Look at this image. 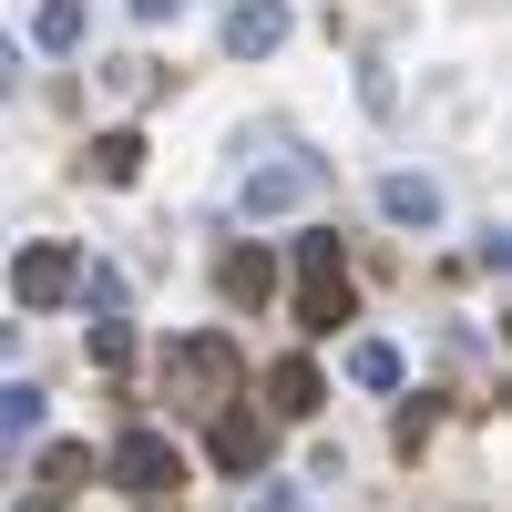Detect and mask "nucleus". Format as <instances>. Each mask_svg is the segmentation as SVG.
I'll return each mask as SVG.
<instances>
[{
    "instance_id": "1",
    "label": "nucleus",
    "mask_w": 512,
    "mask_h": 512,
    "mask_svg": "<svg viewBox=\"0 0 512 512\" xmlns=\"http://www.w3.org/2000/svg\"><path fill=\"white\" fill-rule=\"evenodd\" d=\"M349 318H359L349 256H338V236H328V226H308V236H297V328H308V338H338Z\"/></svg>"
},
{
    "instance_id": "2",
    "label": "nucleus",
    "mask_w": 512,
    "mask_h": 512,
    "mask_svg": "<svg viewBox=\"0 0 512 512\" xmlns=\"http://www.w3.org/2000/svg\"><path fill=\"white\" fill-rule=\"evenodd\" d=\"M164 390H175L185 410H226L236 390H246V349L226 328H205V338H175L164 349Z\"/></svg>"
},
{
    "instance_id": "3",
    "label": "nucleus",
    "mask_w": 512,
    "mask_h": 512,
    "mask_svg": "<svg viewBox=\"0 0 512 512\" xmlns=\"http://www.w3.org/2000/svg\"><path fill=\"white\" fill-rule=\"evenodd\" d=\"M328 185V164L318 154H277V164H246V175H236V216L246 226H267V216H287V205H308Z\"/></svg>"
},
{
    "instance_id": "4",
    "label": "nucleus",
    "mask_w": 512,
    "mask_h": 512,
    "mask_svg": "<svg viewBox=\"0 0 512 512\" xmlns=\"http://www.w3.org/2000/svg\"><path fill=\"white\" fill-rule=\"evenodd\" d=\"M103 472H113L123 492H144V502H154V492H175V482H185V451L164 441L154 420H134V431H123V441L103 451Z\"/></svg>"
},
{
    "instance_id": "5",
    "label": "nucleus",
    "mask_w": 512,
    "mask_h": 512,
    "mask_svg": "<svg viewBox=\"0 0 512 512\" xmlns=\"http://www.w3.org/2000/svg\"><path fill=\"white\" fill-rule=\"evenodd\" d=\"M72 277H82V246H62V236H41V246H21L11 256V308H62L72 297Z\"/></svg>"
},
{
    "instance_id": "6",
    "label": "nucleus",
    "mask_w": 512,
    "mask_h": 512,
    "mask_svg": "<svg viewBox=\"0 0 512 512\" xmlns=\"http://www.w3.org/2000/svg\"><path fill=\"white\" fill-rule=\"evenodd\" d=\"M205 451H216V472H236V482H246V472H267L277 431H267L256 410H236V400H226V410H216V441H205Z\"/></svg>"
},
{
    "instance_id": "7",
    "label": "nucleus",
    "mask_w": 512,
    "mask_h": 512,
    "mask_svg": "<svg viewBox=\"0 0 512 512\" xmlns=\"http://www.w3.org/2000/svg\"><path fill=\"white\" fill-rule=\"evenodd\" d=\"M287 0H236V11H226V52L236 62H267V52H287Z\"/></svg>"
},
{
    "instance_id": "8",
    "label": "nucleus",
    "mask_w": 512,
    "mask_h": 512,
    "mask_svg": "<svg viewBox=\"0 0 512 512\" xmlns=\"http://www.w3.org/2000/svg\"><path fill=\"white\" fill-rule=\"evenodd\" d=\"M216 287H226V308H267V297H277V256L267 246H226L216 256Z\"/></svg>"
},
{
    "instance_id": "9",
    "label": "nucleus",
    "mask_w": 512,
    "mask_h": 512,
    "mask_svg": "<svg viewBox=\"0 0 512 512\" xmlns=\"http://www.w3.org/2000/svg\"><path fill=\"white\" fill-rule=\"evenodd\" d=\"M379 216L410 226V236H431V226H441V185H431V175H379Z\"/></svg>"
},
{
    "instance_id": "10",
    "label": "nucleus",
    "mask_w": 512,
    "mask_h": 512,
    "mask_svg": "<svg viewBox=\"0 0 512 512\" xmlns=\"http://www.w3.org/2000/svg\"><path fill=\"white\" fill-rule=\"evenodd\" d=\"M318 400H328L318 359H277V369H267V410H277V420H318Z\"/></svg>"
},
{
    "instance_id": "11",
    "label": "nucleus",
    "mask_w": 512,
    "mask_h": 512,
    "mask_svg": "<svg viewBox=\"0 0 512 512\" xmlns=\"http://www.w3.org/2000/svg\"><path fill=\"white\" fill-rule=\"evenodd\" d=\"M41 420H52V400H41L31 379H0V451H11V441H41Z\"/></svg>"
},
{
    "instance_id": "12",
    "label": "nucleus",
    "mask_w": 512,
    "mask_h": 512,
    "mask_svg": "<svg viewBox=\"0 0 512 512\" xmlns=\"http://www.w3.org/2000/svg\"><path fill=\"white\" fill-rule=\"evenodd\" d=\"M82 31H93L82 0H41V11H31V41H41V52H82Z\"/></svg>"
},
{
    "instance_id": "13",
    "label": "nucleus",
    "mask_w": 512,
    "mask_h": 512,
    "mask_svg": "<svg viewBox=\"0 0 512 512\" xmlns=\"http://www.w3.org/2000/svg\"><path fill=\"white\" fill-rule=\"evenodd\" d=\"M349 379H359V390H400L410 359L390 349V338H349Z\"/></svg>"
},
{
    "instance_id": "14",
    "label": "nucleus",
    "mask_w": 512,
    "mask_h": 512,
    "mask_svg": "<svg viewBox=\"0 0 512 512\" xmlns=\"http://www.w3.org/2000/svg\"><path fill=\"white\" fill-rule=\"evenodd\" d=\"M93 482V441H41V492H82Z\"/></svg>"
},
{
    "instance_id": "15",
    "label": "nucleus",
    "mask_w": 512,
    "mask_h": 512,
    "mask_svg": "<svg viewBox=\"0 0 512 512\" xmlns=\"http://www.w3.org/2000/svg\"><path fill=\"white\" fill-rule=\"evenodd\" d=\"M93 175L103 185H134L144 175V134H93Z\"/></svg>"
},
{
    "instance_id": "16",
    "label": "nucleus",
    "mask_w": 512,
    "mask_h": 512,
    "mask_svg": "<svg viewBox=\"0 0 512 512\" xmlns=\"http://www.w3.org/2000/svg\"><path fill=\"white\" fill-rule=\"evenodd\" d=\"M103 82H113L123 103H154V93H164V72H154L144 52H123V62H103Z\"/></svg>"
},
{
    "instance_id": "17",
    "label": "nucleus",
    "mask_w": 512,
    "mask_h": 512,
    "mask_svg": "<svg viewBox=\"0 0 512 512\" xmlns=\"http://www.w3.org/2000/svg\"><path fill=\"white\" fill-rule=\"evenodd\" d=\"M123 359H134V328H123V318H93V369H123Z\"/></svg>"
},
{
    "instance_id": "18",
    "label": "nucleus",
    "mask_w": 512,
    "mask_h": 512,
    "mask_svg": "<svg viewBox=\"0 0 512 512\" xmlns=\"http://www.w3.org/2000/svg\"><path fill=\"white\" fill-rule=\"evenodd\" d=\"M185 11H195V0H134V21H144V31H164V21H185Z\"/></svg>"
},
{
    "instance_id": "19",
    "label": "nucleus",
    "mask_w": 512,
    "mask_h": 512,
    "mask_svg": "<svg viewBox=\"0 0 512 512\" xmlns=\"http://www.w3.org/2000/svg\"><path fill=\"white\" fill-rule=\"evenodd\" d=\"M21 62H31V52H21L11 31H0V93H11V82H21Z\"/></svg>"
},
{
    "instance_id": "20",
    "label": "nucleus",
    "mask_w": 512,
    "mask_h": 512,
    "mask_svg": "<svg viewBox=\"0 0 512 512\" xmlns=\"http://www.w3.org/2000/svg\"><path fill=\"white\" fill-rule=\"evenodd\" d=\"M246 512H297V492L277 482V492H246Z\"/></svg>"
},
{
    "instance_id": "21",
    "label": "nucleus",
    "mask_w": 512,
    "mask_h": 512,
    "mask_svg": "<svg viewBox=\"0 0 512 512\" xmlns=\"http://www.w3.org/2000/svg\"><path fill=\"white\" fill-rule=\"evenodd\" d=\"M11 512H62V492H31V502H11Z\"/></svg>"
},
{
    "instance_id": "22",
    "label": "nucleus",
    "mask_w": 512,
    "mask_h": 512,
    "mask_svg": "<svg viewBox=\"0 0 512 512\" xmlns=\"http://www.w3.org/2000/svg\"><path fill=\"white\" fill-rule=\"evenodd\" d=\"M0 461H11V451H0Z\"/></svg>"
}]
</instances>
